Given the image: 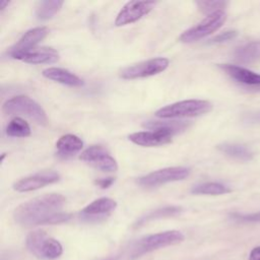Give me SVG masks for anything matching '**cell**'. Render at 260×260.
<instances>
[{"mask_svg":"<svg viewBox=\"0 0 260 260\" xmlns=\"http://www.w3.org/2000/svg\"><path fill=\"white\" fill-rule=\"evenodd\" d=\"M65 202L66 198L61 194H45L18 205L13 218L18 224L27 228L62 223L71 217L70 213L63 211Z\"/></svg>","mask_w":260,"mask_h":260,"instance_id":"1","label":"cell"},{"mask_svg":"<svg viewBox=\"0 0 260 260\" xmlns=\"http://www.w3.org/2000/svg\"><path fill=\"white\" fill-rule=\"evenodd\" d=\"M25 246L34 256L42 260H55L63 254L61 243L42 230L30 232L26 236Z\"/></svg>","mask_w":260,"mask_h":260,"instance_id":"2","label":"cell"},{"mask_svg":"<svg viewBox=\"0 0 260 260\" xmlns=\"http://www.w3.org/2000/svg\"><path fill=\"white\" fill-rule=\"evenodd\" d=\"M184 235L177 230L151 234L140 238L134 243L131 250V257L137 258L154 250L177 245L183 242Z\"/></svg>","mask_w":260,"mask_h":260,"instance_id":"3","label":"cell"},{"mask_svg":"<svg viewBox=\"0 0 260 260\" xmlns=\"http://www.w3.org/2000/svg\"><path fill=\"white\" fill-rule=\"evenodd\" d=\"M2 111L7 115L25 116L42 126L48 124V117L45 110L27 95H16L7 100L2 106Z\"/></svg>","mask_w":260,"mask_h":260,"instance_id":"4","label":"cell"},{"mask_svg":"<svg viewBox=\"0 0 260 260\" xmlns=\"http://www.w3.org/2000/svg\"><path fill=\"white\" fill-rule=\"evenodd\" d=\"M212 109L211 103L204 100H186L168 105L155 112L161 119L197 117L208 113Z\"/></svg>","mask_w":260,"mask_h":260,"instance_id":"5","label":"cell"},{"mask_svg":"<svg viewBox=\"0 0 260 260\" xmlns=\"http://www.w3.org/2000/svg\"><path fill=\"white\" fill-rule=\"evenodd\" d=\"M225 19L226 14L224 11H217L209 14L199 23L182 32V35L179 37V41L183 43H192L201 40L221 27Z\"/></svg>","mask_w":260,"mask_h":260,"instance_id":"6","label":"cell"},{"mask_svg":"<svg viewBox=\"0 0 260 260\" xmlns=\"http://www.w3.org/2000/svg\"><path fill=\"white\" fill-rule=\"evenodd\" d=\"M190 175V169L186 167H169L151 172L140 177L137 183L142 187H156L167 183L182 181Z\"/></svg>","mask_w":260,"mask_h":260,"instance_id":"7","label":"cell"},{"mask_svg":"<svg viewBox=\"0 0 260 260\" xmlns=\"http://www.w3.org/2000/svg\"><path fill=\"white\" fill-rule=\"evenodd\" d=\"M170 64L169 59L164 57L152 58L128 66L120 72V76L124 79H137L156 75L165 71Z\"/></svg>","mask_w":260,"mask_h":260,"instance_id":"8","label":"cell"},{"mask_svg":"<svg viewBox=\"0 0 260 260\" xmlns=\"http://www.w3.org/2000/svg\"><path fill=\"white\" fill-rule=\"evenodd\" d=\"M79 158L102 172L112 173L118 170L116 159L102 145L89 146L81 152Z\"/></svg>","mask_w":260,"mask_h":260,"instance_id":"9","label":"cell"},{"mask_svg":"<svg viewBox=\"0 0 260 260\" xmlns=\"http://www.w3.org/2000/svg\"><path fill=\"white\" fill-rule=\"evenodd\" d=\"M154 6V1H129L119 11L115 19V25L122 26L133 23L148 14Z\"/></svg>","mask_w":260,"mask_h":260,"instance_id":"10","label":"cell"},{"mask_svg":"<svg viewBox=\"0 0 260 260\" xmlns=\"http://www.w3.org/2000/svg\"><path fill=\"white\" fill-rule=\"evenodd\" d=\"M59 180L60 176L56 172H42L18 180L13 184V189L17 192H29L54 184Z\"/></svg>","mask_w":260,"mask_h":260,"instance_id":"11","label":"cell"},{"mask_svg":"<svg viewBox=\"0 0 260 260\" xmlns=\"http://www.w3.org/2000/svg\"><path fill=\"white\" fill-rule=\"evenodd\" d=\"M117 207V202L108 197H102L93 200L80 210L79 216L83 220L92 221L103 219L109 216Z\"/></svg>","mask_w":260,"mask_h":260,"instance_id":"12","label":"cell"},{"mask_svg":"<svg viewBox=\"0 0 260 260\" xmlns=\"http://www.w3.org/2000/svg\"><path fill=\"white\" fill-rule=\"evenodd\" d=\"M49 34V29L46 26H38L28 29L9 50V56L13 57L16 54L24 53L36 48Z\"/></svg>","mask_w":260,"mask_h":260,"instance_id":"13","label":"cell"},{"mask_svg":"<svg viewBox=\"0 0 260 260\" xmlns=\"http://www.w3.org/2000/svg\"><path fill=\"white\" fill-rule=\"evenodd\" d=\"M12 58L29 64H51L59 60L58 52L49 47L35 48L30 51L16 54Z\"/></svg>","mask_w":260,"mask_h":260,"instance_id":"14","label":"cell"},{"mask_svg":"<svg viewBox=\"0 0 260 260\" xmlns=\"http://www.w3.org/2000/svg\"><path fill=\"white\" fill-rule=\"evenodd\" d=\"M129 140L140 146H160L172 142L173 136L161 131H139L134 132L128 136Z\"/></svg>","mask_w":260,"mask_h":260,"instance_id":"15","label":"cell"},{"mask_svg":"<svg viewBox=\"0 0 260 260\" xmlns=\"http://www.w3.org/2000/svg\"><path fill=\"white\" fill-rule=\"evenodd\" d=\"M232 79L236 82L247 86H258L260 85V74L253 72L247 68L232 64H220L218 65Z\"/></svg>","mask_w":260,"mask_h":260,"instance_id":"16","label":"cell"},{"mask_svg":"<svg viewBox=\"0 0 260 260\" xmlns=\"http://www.w3.org/2000/svg\"><path fill=\"white\" fill-rule=\"evenodd\" d=\"M42 74L44 77L48 79H51L53 81H56L58 83L68 85V86L76 87V86H81L84 83L80 77H78L76 74L64 68L49 67L44 69Z\"/></svg>","mask_w":260,"mask_h":260,"instance_id":"17","label":"cell"},{"mask_svg":"<svg viewBox=\"0 0 260 260\" xmlns=\"http://www.w3.org/2000/svg\"><path fill=\"white\" fill-rule=\"evenodd\" d=\"M83 147L82 140L74 134L62 135L56 142L57 155L62 158H68L78 153Z\"/></svg>","mask_w":260,"mask_h":260,"instance_id":"18","label":"cell"},{"mask_svg":"<svg viewBox=\"0 0 260 260\" xmlns=\"http://www.w3.org/2000/svg\"><path fill=\"white\" fill-rule=\"evenodd\" d=\"M234 60L242 64H252L260 61V41L250 42L234 51Z\"/></svg>","mask_w":260,"mask_h":260,"instance_id":"19","label":"cell"},{"mask_svg":"<svg viewBox=\"0 0 260 260\" xmlns=\"http://www.w3.org/2000/svg\"><path fill=\"white\" fill-rule=\"evenodd\" d=\"M217 149L225 154L226 156L241 160V161H249L253 158L252 151L245 145L239 143H231L224 142L217 145Z\"/></svg>","mask_w":260,"mask_h":260,"instance_id":"20","label":"cell"},{"mask_svg":"<svg viewBox=\"0 0 260 260\" xmlns=\"http://www.w3.org/2000/svg\"><path fill=\"white\" fill-rule=\"evenodd\" d=\"M143 126L146 129L161 131L174 136L188 128L189 123L185 121H148Z\"/></svg>","mask_w":260,"mask_h":260,"instance_id":"21","label":"cell"},{"mask_svg":"<svg viewBox=\"0 0 260 260\" xmlns=\"http://www.w3.org/2000/svg\"><path fill=\"white\" fill-rule=\"evenodd\" d=\"M64 2L59 0L40 1L36 7V16L40 20L51 19L62 8Z\"/></svg>","mask_w":260,"mask_h":260,"instance_id":"22","label":"cell"},{"mask_svg":"<svg viewBox=\"0 0 260 260\" xmlns=\"http://www.w3.org/2000/svg\"><path fill=\"white\" fill-rule=\"evenodd\" d=\"M182 208L179 206H165V207H160L157 208L153 211H150L149 213L141 216L139 219H137V221L135 222L134 226L135 228H139L143 224H145L148 221L154 220V219H158V218H162V217H169V216H174L177 215L179 213H181Z\"/></svg>","mask_w":260,"mask_h":260,"instance_id":"23","label":"cell"},{"mask_svg":"<svg viewBox=\"0 0 260 260\" xmlns=\"http://www.w3.org/2000/svg\"><path fill=\"white\" fill-rule=\"evenodd\" d=\"M231 189L217 182H205L198 184L191 189L192 194L196 195H222L230 193Z\"/></svg>","mask_w":260,"mask_h":260,"instance_id":"24","label":"cell"},{"mask_svg":"<svg viewBox=\"0 0 260 260\" xmlns=\"http://www.w3.org/2000/svg\"><path fill=\"white\" fill-rule=\"evenodd\" d=\"M5 132L10 137H28L31 133L28 123L20 117L13 118L7 125Z\"/></svg>","mask_w":260,"mask_h":260,"instance_id":"25","label":"cell"},{"mask_svg":"<svg viewBox=\"0 0 260 260\" xmlns=\"http://www.w3.org/2000/svg\"><path fill=\"white\" fill-rule=\"evenodd\" d=\"M225 1H197L196 5L198 6L199 10L207 15L212 14L217 11H223L224 7L226 6Z\"/></svg>","mask_w":260,"mask_h":260,"instance_id":"26","label":"cell"},{"mask_svg":"<svg viewBox=\"0 0 260 260\" xmlns=\"http://www.w3.org/2000/svg\"><path fill=\"white\" fill-rule=\"evenodd\" d=\"M238 35L237 30L234 29H230V30H225L223 32H220L219 35H216L215 37H213L210 40V43H223V42H228L231 41L233 39H235Z\"/></svg>","mask_w":260,"mask_h":260,"instance_id":"27","label":"cell"},{"mask_svg":"<svg viewBox=\"0 0 260 260\" xmlns=\"http://www.w3.org/2000/svg\"><path fill=\"white\" fill-rule=\"evenodd\" d=\"M235 219L241 221H260V211L251 214H238L234 213L232 215Z\"/></svg>","mask_w":260,"mask_h":260,"instance_id":"28","label":"cell"},{"mask_svg":"<svg viewBox=\"0 0 260 260\" xmlns=\"http://www.w3.org/2000/svg\"><path fill=\"white\" fill-rule=\"evenodd\" d=\"M115 182V178L113 177H108V178H103V179H98L94 181V184L99 186L102 189H107L109 188L113 183Z\"/></svg>","mask_w":260,"mask_h":260,"instance_id":"29","label":"cell"},{"mask_svg":"<svg viewBox=\"0 0 260 260\" xmlns=\"http://www.w3.org/2000/svg\"><path fill=\"white\" fill-rule=\"evenodd\" d=\"M249 260H260V246H256L251 250Z\"/></svg>","mask_w":260,"mask_h":260,"instance_id":"30","label":"cell"},{"mask_svg":"<svg viewBox=\"0 0 260 260\" xmlns=\"http://www.w3.org/2000/svg\"><path fill=\"white\" fill-rule=\"evenodd\" d=\"M249 119H250L252 122L260 123V112H259V113H256V114H254V115H252Z\"/></svg>","mask_w":260,"mask_h":260,"instance_id":"31","label":"cell"},{"mask_svg":"<svg viewBox=\"0 0 260 260\" xmlns=\"http://www.w3.org/2000/svg\"><path fill=\"white\" fill-rule=\"evenodd\" d=\"M8 4H9V1H7V0H2V1H0V10H1V11L4 10Z\"/></svg>","mask_w":260,"mask_h":260,"instance_id":"32","label":"cell"},{"mask_svg":"<svg viewBox=\"0 0 260 260\" xmlns=\"http://www.w3.org/2000/svg\"><path fill=\"white\" fill-rule=\"evenodd\" d=\"M104 260H115V258H108V259H104Z\"/></svg>","mask_w":260,"mask_h":260,"instance_id":"33","label":"cell"}]
</instances>
